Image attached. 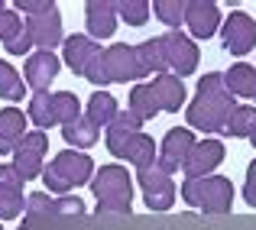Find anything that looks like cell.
<instances>
[{
    "label": "cell",
    "mask_w": 256,
    "mask_h": 230,
    "mask_svg": "<svg viewBox=\"0 0 256 230\" xmlns=\"http://www.w3.org/2000/svg\"><path fill=\"white\" fill-rule=\"evenodd\" d=\"M234 110H237V100L227 91L224 75L208 72V75L198 81L194 100L185 107V117H188V124L201 133H227V124H230Z\"/></svg>",
    "instance_id": "6da1fadb"
},
{
    "label": "cell",
    "mask_w": 256,
    "mask_h": 230,
    "mask_svg": "<svg viewBox=\"0 0 256 230\" xmlns=\"http://www.w3.org/2000/svg\"><path fill=\"white\" fill-rule=\"evenodd\" d=\"M140 126H143L140 117H133L130 110H120L114 117V124L107 126V150H110V156H117V159H126L136 168H146L159 159V150Z\"/></svg>",
    "instance_id": "7a4b0ae2"
},
{
    "label": "cell",
    "mask_w": 256,
    "mask_h": 230,
    "mask_svg": "<svg viewBox=\"0 0 256 230\" xmlns=\"http://www.w3.org/2000/svg\"><path fill=\"white\" fill-rule=\"evenodd\" d=\"M91 192L98 198V211L104 214H130L133 204V178L124 166L110 162V166H100L94 172Z\"/></svg>",
    "instance_id": "3957f363"
},
{
    "label": "cell",
    "mask_w": 256,
    "mask_h": 230,
    "mask_svg": "<svg viewBox=\"0 0 256 230\" xmlns=\"http://www.w3.org/2000/svg\"><path fill=\"white\" fill-rule=\"evenodd\" d=\"M88 178H94V162H91V156H84L78 150L58 152L56 159L42 168V182H46V188H49V194H58V198L68 194L72 188L84 185Z\"/></svg>",
    "instance_id": "277c9868"
},
{
    "label": "cell",
    "mask_w": 256,
    "mask_h": 230,
    "mask_svg": "<svg viewBox=\"0 0 256 230\" xmlns=\"http://www.w3.org/2000/svg\"><path fill=\"white\" fill-rule=\"evenodd\" d=\"M182 198L198 211L224 214L234 204V185L224 175H204V178H185L182 185Z\"/></svg>",
    "instance_id": "5b68a950"
},
{
    "label": "cell",
    "mask_w": 256,
    "mask_h": 230,
    "mask_svg": "<svg viewBox=\"0 0 256 230\" xmlns=\"http://www.w3.org/2000/svg\"><path fill=\"white\" fill-rule=\"evenodd\" d=\"M159 46H162V58H166V68L175 78H188L194 68H198V46L185 36V32H162L159 36Z\"/></svg>",
    "instance_id": "8992f818"
},
{
    "label": "cell",
    "mask_w": 256,
    "mask_h": 230,
    "mask_svg": "<svg viewBox=\"0 0 256 230\" xmlns=\"http://www.w3.org/2000/svg\"><path fill=\"white\" fill-rule=\"evenodd\" d=\"M136 182L143 188V201L150 211H169L172 201H175V185H172V175H166L159 168V162L146 168H136Z\"/></svg>",
    "instance_id": "52a82bcc"
},
{
    "label": "cell",
    "mask_w": 256,
    "mask_h": 230,
    "mask_svg": "<svg viewBox=\"0 0 256 230\" xmlns=\"http://www.w3.org/2000/svg\"><path fill=\"white\" fill-rule=\"evenodd\" d=\"M104 72L107 81H140L146 78V68L136 56V46H126V42H114L110 49H104Z\"/></svg>",
    "instance_id": "ba28073f"
},
{
    "label": "cell",
    "mask_w": 256,
    "mask_h": 230,
    "mask_svg": "<svg viewBox=\"0 0 256 230\" xmlns=\"http://www.w3.org/2000/svg\"><path fill=\"white\" fill-rule=\"evenodd\" d=\"M220 42L230 56H250L256 49V20L246 10H234L224 20V30H220Z\"/></svg>",
    "instance_id": "9c48e42d"
},
{
    "label": "cell",
    "mask_w": 256,
    "mask_h": 230,
    "mask_svg": "<svg viewBox=\"0 0 256 230\" xmlns=\"http://www.w3.org/2000/svg\"><path fill=\"white\" fill-rule=\"evenodd\" d=\"M26 32H30L32 46H39V49L52 52L56 46H65V32H62V13H58V6L52 4L49 10L42 13H32V16H26Z\"/></svg>",
    "instance_id": "30bf717a"
},
{
    "label": "cell",
    "mask_w": 256,
    "mask_h": 230,
    "mask_svg": "<svg viewBox=\"0 0 256 230\" xmlns=\"http://www.w3.org/2000/svg\"><path fill=\"white\" fill-rule=\"evenodd\" d=\"M46 150H49V136H46L42 130L26 133V140L16 146V152H13V168L20 172L23 182H32L36 175H42V156H46Z\"/></svg>",
    "instance_id": "8fae6325"
},
{
    "label": "cell",
    "mask_w": 256,
    "mask_h": 230,
    "mask_svg": "<svg viewBox=\"0 0 256 230\" xmlns=\"http://www.w3.org/2000/svg\"><path fill=\"white\" fill-rule=\"evenodd\" d=\"M194 150V133L188 130V126H172L169 133H166V140H162V146H159V168H162L166 175H172V172H178L182 166H185V159H188V152Z\"/></svg>",
    "instance_id": "7c38bea8"
},
{
    "label": "cell",
    "mask_w": 256,
    "mask_h": 230,
    "mask_svg": "<svg viewBox=\"0 0 256 230\" xmlns=\"http://www.w3.org/2000/svg\"><path fill=\"white\" fill-rule=\"evenodd\" d=\"M220 162H224V143H220V140H201V143H194V150L188 152L182 172H185V178H204Z\"/></svg>",
    "instance_id": "4fadbf2b"
},
{
    "label": "cell",
    "mask_w": 256,
    "mask_h": 230,
    "mask_svg": "<svg viewBox=\"0 0 256 230\" xmlns=\"http://www.w3.org/2000/svg\"><path fill=\"white\" fill-rule=\"evenodd\" d=\"M58 68H62V62H58L56 52H46V49H36L30 52V58H26V68H23V78H26V88H32V94L36 91H49V84L56 81Z\"/></svg>",
    "instance_id": "5bb4252c"
},
{
    "label": "cell",
    "mask_w": 256,
    "mask_h": 230,
    "mask_svg": "<svg viewBox=\"0 0 256 230\" xmlns=\"http://www.w3.org/2000/svg\"><path fill=\"white\" fill-rule=\"evenodd\" d=\"M23 185L20 172L10 166H0V220H13L23 214Z\"/></svg>",
    "instance_id": "9a60e30c"
},
{
    "label": "cell",
    "mask_w": 256,
    "mask_h": 230,
    "mask_svg": "<svg viewBox=\"0 0 256 230\" xmlns=\"http://www.w3.org/2000/svg\"><path fill=\"white\" fill-rule=\"evenodd\" d=\"M185 26L194 39H211L220 26V6L211 0H192L185 4Z\"/></svg>",
    "instance_id": "2e32d148"
},
{
    "label": "cell",
    "mask_w": 256,
    "mask_h": 230,
    "mask_svg": "<svg viewBox=\"0 0 256 230\" xmlns=\"http://www.w3.org/2000/svg\"><path fill=\"white\" fill-rule=\"evenodd\" d=\"M62 56H65V65H68L75 75H88V68L104 56V49H100L91 36H68L65 46H62Z\"/></svg>",
    "instance_id": "e0dca14e"
},
{
    "label": "cell",
    "mask_w": 256,
    "mask_h": 230,
    "mask_svg": "<svg viewBox=\"0 0 256 230\" xmlns=\"http://www.w3.org/2000/svg\"><path fill=\"white\" fill-rule=\"evenodd\" d=\"M0 39H4L10 56H30L32 39L26 32V23L16 10H0Z\"/></svg>",
    "instance_id": "ac0fdd59"
},
{
    "label": "cell",
    "mask_w": 256,
    "mask_h": 230,
    "mask_svg": "<svg viewBox=\"0 0 256 230\" xmlns=\"http://www.w3.org/2000/svg\"><path fill=\"white\" fill-rule=\"evenodd\" d=\"M84 26L88 36L98 39H110L117 32V4H104V0H91L84 6Z\"/></svg>",
    "instance_id": "d6986e66"
},
{
    "label": "cell",
    "mask_w": 256,
    "mask_h": 230,
    "mask_svg": "<svg viewBox=\"0 0 256 230\" xmlns=\"http://www.w3.org/2000/svg\"><path fill=\"white\" fill-rule=\"evenodd\" d=\"M26 114L20 110V107H4L0 110V152L4 156H10V152H16V146L26 140Z\"/></svg>",
    "instance_id": "ffe728a7"
},
{
    "label": "cell",
    "mask_w": 256,
    "mask_h": 230,
    "mask_svg": "<svg viewBox=\"0 0 256 230\" xmlns=\"http://www.w3.org/2000/svg\"><path fill=\"white\" fill-rule=\"evenodd\" d=\"M150 91H152V98H156L159 110H166V114H178V107L185 104V81L169 75V72L152 78Z\"/></svg>",
    "instance_id": "44dd1931"
},
{
    "label": "cell",
    "mask_w": 256,
    "mask_h": 230,
    "mask_svg": "<svg viewBox=\"0 0 256 230\" xmlns=\"http://www.w3.org/2000/svg\"><path fill=\"white\" fill-rule=\"evenodd\" d=\"M224 84H227V91H230L234 98H253L256 94V68L246 65V62L230 65L227 75H224Z\"/></svg>",
    "instance_id": "7402d4cb"
},
{
    "label": "cell",
    "mask_w": 256,
    "mask_h": 230,
    "mask_svg": "<svg viewBox=\"0 0 256 230\" xmlns=\"http://www.w3.org/2000/svg\"><path fill=\"white\" fill-rule=\"evenodd\" d=\"M117 114H120V107H117V98H114V94H107V91H94V94H91V100H88V114H84V117L100 130V126H110Z\"/></svg>",
    "instance_id": "603a6c76"
},
{
    "label": "cell",
    "mask_w": 256,
    "mask_h": 230,
    "mask_svg": "<svg viewBox=\"0 0 256 230\" xmlns=\"http://www.w3.org/2000/svg\"><path fill=\"white\" fill-rule=\"evenodd\" d=\"M98 133H100V130H98V126H94L91 120L84 117V114H82L78 120H72L68 126H62V136H65V143H68V146H75L78 152L98 143Z\"/></svg>",
    "instance_id": "cb8c5ba5"
},
{
    "label": "cell",
    "mask_w": 256,
    "mask_h": 230,
    "mask_svg": "<svg viewBox=\"0 0 256 230\" xmlns=\"http://www.w3.org/2000/svg\"><path fill=\"white\" fill-rule=\"evenodd\" d=\"M0 98L13 100V104L26 98V81L20 78V72L13 68L10 62H4V58H0Z\"/></svg>",
    "instance_id": "d4e9b609"
},
{
    "label": "cell",
    "mask_w": 256,
    "mask_h": 230,
    "mask_svg": "<svg viewBox=\"0 0 256 230\" xmlns=\"http://www.w3.org/2000/svg\"><path fill=\"white\" fill-rule=\"evenodd\" d=\"M52 117H56V124L68 126L72 120L82 117V104H78V98L72 91H56L52 94Z\"/></svg>",
    "instance_id": "484cf974"
},
{
    "label": "cell",
    "mask_w": 256,
    "mask_h": 230,
    "mask_svg": "<svg viewBox=\"0 0 256 230\" xmlns=\"http://www.w3.org/2000/svg\"><path fill=\"white\" fill-rule=\"evenodd\" d=\"M126 110L133 114V117H140V120H152L159 114V104H156V98H152V91H150V84H136L130 91V107Z\"/></svg>",
    "instance_id": "4316f807"
},
{
    "label": "cell",
    "mask_w": 256,
    "mask_h": 230,
    "mask_svg": "<svg viewBox=\"0 0 256 230\" xmlns=\"http://www.w3.org/2000/svg\"><path fill=\"white\" fill-rule=\"evenodd\" d=\"M227 133L237 140H253L256 136V107H240L230 114V124H227Z\"/></svg>",
    "instance_id": "83f0119b"
},
{
    "label": "cell",
    "mask_w": 256,
    "mask_h": 230,
    "mask_svg": "<svg viewBox=\"0 0 256 230\" xmlns=\"http://www.w3.org/2000/svg\"><path fill=\"white\" fill-rule=\"evenodd\" d=\"M26 117H30L39 130H49V126L56 124V117H52V94L49 91H36V94H32Z\"/></svg>",
    "instance_id": "f1b7e54d"
},
{
    "label": "cell",
    "mask_w": 256,
    "mask_h": 230,
    "mask_svg": "<svg viewBox=\"0 0 256 230\" xmlns=\"http://www.w3.org/2000/svg\"><path fill=\"white\" fill-rule=\"evenodd\" d=\"M136 56H140V62H143V68H146V75H166V58H162V46H159V36L156 39H146V42H140L136 46Z\"/></svg>",
    "instance_id": "f546056e"
},
{
    "label": "cell",
    "mask_w": 256,
    "mask_h": 230,
    "mask_svg": "<svg viewBox=\"0 0 256 230\" xmlns=\"http://www.w3.org/2000/svg\"><path fill=\"white\" fill-rule=\"evenodd\" d=\"M152 13L172 32H178V26H185V4H178V0H159V4H152Z\"/></svg>",
    "instance_id": "4dcf8cb0"
},
{
    "label": "cell",
    "mask_w": 256,
    "mask_h": 230,
    "mask_svg": "<svg viewBox=\"0 0 256 230\" xmlns=\"http://www.w3.org/2000/svg\"><path fill=\"white\" fill-rule=\"evenodd\" d=\"M117 20H124L130 26H143L150 20V4H143V0H124V4H117Z\"/></svg>",
    "instance_id": "1f68e13d"
},
{
    "label": "cell",
    "mask_w": 256,
    "mask_h": 230,
    "mask_svg": "<svg viewBox=\"0 0 256 230\" xmlns=\"http://www.w3.org/2000/svg\"><path fill=\"white\" fill-rule=\"evenodd\" d=\"M84 211V201L78 194H62V198L52 201V214H82Z\"/></svg>",
    "instance_id": "d6a6232c"
},
{
    "label": "cell",
    "mask_w": 256,
    "mask_h": 230,
    "mask_svg": "<svg viewBox=\"0 0 256 230\" xmlns=\"http://www.w3.org/2000/svg\"><path fill=\"white\" fill-rule=\"evenodd\" d=\"M52 201L56 198H49V192H32L26 198V211L30 214H52Z\"/></svg>",
    "instance_id": "836d02e7"
},
{
    "label": "cell",
    "mask_w": 256,
    "mask_h": 230,
    "mask_svg": "<svg viewBox=\"0 0 256 230\" xmlns=\"http://www.w3.org/2000/svg\"><path fill=\"white\" fill-rule=\"evenodd\" d=\"M244 198H246V204L256 208V159L246 166V185H244Z\"/></svg>",
    "instance_id": "e575fe53"
},
{
    "label": "cell",
    "mask_w": 256,
    "mask_h": 230,
    "mask_svg": "<svg viewBox=\"0 0 256 230\" xmlns=\"http://www.w3.org/2000/svg\"><path fill=\"white\" fill-rule=\"evenodd\" d=\"M250 143H253V150H256V136H253V140H250Z\"/></svg>",
    "instance_id": "d590c367"
},
{
    "label": "cell",
    "mask_w": 256,
    "mask_h": 230,
    "mask_svg": "<svg viewBox=\"0 0 256 230\" xmlns=\"http://www.w3.org/2000/svg\"><path fill=\"white\" fill-rule=\"evenodd\" d=\"M0 10H6V6H4V4H0Z\"/></svg>",
    "instance_id": "8d00e7d4"
},
{
    "label": "cell",
    "mask_w": 256,
    "mask_h": 230,
    "mask_svg": "<svg viewBox=\"0 0 256 230\" xmlns=\"http://www.w3.org/2000/svg\"><path fill=\"white\" fill-rule=\"evenodd\" d=\"M20 230H30V227H20Z\"/></svg>",
    "instance_id": "74e56055"
},
{
    "label": "cell",
    "mask_w": 256,
    "mask_h": 230,
    "mask_svg": "<svg viewBox=\"0 0 256 230\" xmlns=\"http://www.w3.org/2000/svg\"><path fill=\"white\" fill-rule=\"evenodd\" d=\"M253 98H256V94H253Z\"/></svg>",
    "instance_id": "f35d334b"
}]
</instances>
